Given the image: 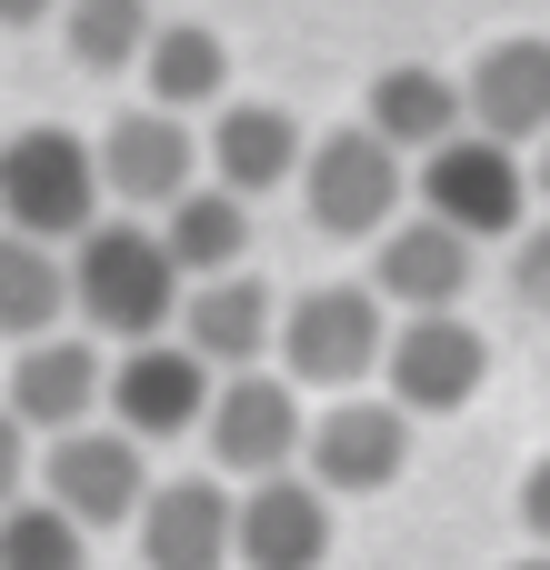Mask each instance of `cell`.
<instances>
[{
  "mask_svg": "<svg viewBox=\"0 0 550 570\" xmlns=\"http://www.w3.org/2000/svg\"><path fill=\"white\" fill-rule=\"evenodd\" d=\"M180 291H190V271L170 261V240L150 220H90L70 240V311L100 341H160Z\"/></svg>",
  "mask_w": 550,
  "mask_h": 570,
  "instance_id": "1",
  "label": "cell"
},
{
  "mask_svg": "<svg viewBox=\"0 0 550 570\" xmlns=\"http://www.w3.org/2000/svg\"><path fill=\"white\" fill-rule=\"evenodd\" d=\"M100 140L60 130V120H30L0 140V230H30V240H80L100 220Z\"/></svg>",
  "mask_w": 550,
  "mask_h": 570,
  "instance_id": "2",
  "label": "cell"
},
{
  "mask_svg": "<svg viewBox=\"0 0 550 570\" xmlns=\"http://www.w3.org/2000/svg\"><path fill=\"white\" fill-rule=\"evenodd\" d=\"M391 351V301L371 281H321L281 311V371L301 391H361Z\"/></svg>",
  "mask_w": 550,
  "mask_h": 570,
  "instance_id": "3",
  "label": "cell"
},
{
  "mask_svg": "<svg viewBox=\"0 0 550 570\" xmlns=\"http://www.w3.org/2000/svg\"><path fill=\"white\" fill-rule=\"evenodd\" d=\"M40 501H60L80 531H130L140 501H150V441H130L120 421L50 431V451H40Z\"/></svg>",
  "mask_w": 550,
  "mask_h": 570,
  "instance_id": "4",
  "label": "cell"
},
{
  "mask_svg": "<svg viewBox=\"0 0 550 570\" xmlns=\"http://www.w3.org/2000/svg\"><path fill=\"white\" fill-rule=\"evenodd\" d=\"M401 160H411V150H391L371 120L321 130L311 160H301V200H311V220H321L331 240H381V230L401 220Z\"/></svg>",
  "mask_w": 550,
  "mask_h": 570,
  "instance_id": "5",
  "label": "cell"
},
{
  "mask_svg": "<svg viewBox=\"0 0 550 570\" xmlns=\"http://www.w3.org/2000/svg\"><path fill=\"white\" fill-rule=\"evenodd\" d=\"M481 381H491V341H481L461 311H401V321H391L381 391H391L411 421H451V411H471Z\"/></svg>",
  "mask_w": 550,
  "mask_h": 570,
  "instance_id": "6",
  "label": "cell"
},
{
  "mask_svg": "<svg viewBox=\"0 0 550 570\" xmlns=\"http://www.w3.org/2000/svg\"><path fill=\"white\" fill-rule=\"evenodd\" d=\"M421 210H441V220H451V230H471V240H511V230H521V210H531L521 140L451 130L441 150H421Z\"/></svg>",
  "mask_w": 550,
  "mask_h": 570,
  "instance_id": "7",
  "label": "cell"
},
{
  "mask_svg": "<svg viewBox=\"0 0 550 570\" xmlns=\"http://www.w3.org/2000/svg\"><path fill=\"white\" fill-rule=\"evenodd\" d=\"M210 461L230 481H271V471H301L311 451V411H301V381L291 371H230L210 391V421H200Z\"/></svg>",
  "mask_w": 550,
  "mask_h": 570,
  "instance_id": "8",
  "label": "cell"
},
{
  "mask_svg": "<svg viewBox=\"0 0 550 570\" xmlns=\"http://www.w3.org/2000/svg\"><path fill=\"white\" fill-rule=\"evenodd\" d=\"M301 471L331 491V501H371L411 471V411L391 391H331V411L311 421V451Z\"/></svg>",
  "mask_w": 550,
  "mask_h": 570,
  "instance_id": "9",
  "label": "cell"
},
{
  "mask_svg": "<svg viewBox=\"0 0 550 570\" xmlns=\"http://www.w3.org/2000/svg\"><path fill=\"white\" fill-rule=\"evenodd\" d=\"M130 541H140V570H230V561H240V501H230V471L150 481Z\"/></svg>",
  "mask_w": 550,
  "mask_h": 570,
  "instance_id": "10",
  "label": "cell"
},
{
  "mask_svg": "<svg viewBox=\"0 0 550 570\" xmlns=\"http://www.w3.org/2000/svg\"><path fill=\"white\" fill-rule=\"evenodd\" d=\"M210 391H220V371H210L190 341H120V361H110V421H120L130 441H180V431H200V421H210Z\"/></svg>",
  "mask_w": 550,
  "mask_h": 570,
  "instance_id": "11",
  "label": "cell"
},
{
  "mask_svg": "<svg viewBox=\"0 0 550 570\" xmlns=\"http://www.w3.org/2000/svg\"><path fill=\"white\" fill-rule=\"evenodd\" d=\"M100 180H110V200H130V210H170L190 180H210V160H200V130H190L180 110L140 100V110H120V120L100 130Z\"/></svg>",
  "mask_w": 550,
  "mask_h": 570,
  "instance_id": "12",
  "label": "cell"
},
{
  "mask_svg": "<svg viewBox=\"0 0 550 570\" xmlns=\"http://www.w3.org/2000/svg\"><path fill=\"white\" fill-rule=\"evenodd\" d=\"M0 401L50 441V431H80L100 401H110V361L90 351V331H50V341H20L10 371H0Z\"/></svg>",
  "mask_w": 550,
  "mask_h": 570,
  "instance_id": "13",
  "label": "cell"
},
{
  "mask_svg": "<svg viewBox=\"0 0 550 570\" xmlns=\"http://www.w3.org/2000/svg\"><path fill=\"white\" fill-rule=\"evenodd\" d=\"M180 341H190L220 381H230V371H261V361L281 351V291L251 281V271H210V281L180 291Z\"/></svg>",
  "mask_w": 550,
  "mask_h": 570,
  "instance_id": "14",
  "label": "cell"
},
{
  "mask_svg": "<svg viewBox=\"0 0 550 570\" xmlns=\"http://www.w3.org/2000/svg\"><path fill=\"white\" fill-rule=\"evenodd\" d=\"M331 561V491L311 471L240 481V570H321Z\"/></svg>",
  "mask_w": 550,
  "mask_h": 570,
  "instance_id": "15",
  "label": "cell"
},
{
  "mask_svg": "<svg viewBox=\"0 0 550 570\" xmlns=\"http://www.w3.org/2000/svg\"><path fill=\"white\" fill-rule=\"evenodd\" d=\"M471 230H451L441 210H421V220H391L381 230V250H371V291L391 301V311H461V291H471Z\"/></svg>",
  "mask_w": 550,
  "mask_h": 570,
  "instance_id": "16",
  "label": "cell"
},
{
  "mask_svg": "<svg viewBox=\"0 0 550 570\" xmlns=\"http://www.w3.org/2000/svg\"><path fill=\"white\" fill-rule=\"evenodd\" d=\"M200 160H210V180H220V190L261 200V190L301 180L311 140H301V120H291L281 100H220V110H210V130H200Z\"/></svg>",
  "mask_w": 550,
  "mask_h": 570,
  "instance_id": "17",
  "label": "cell"
},
{
  "mask_svg": "<svg viewBox=\"0 0 550 570\" xmlns=\"http://www.w3.org/2000/svg\"><path fill=\"white\" fill-rule=\"evenodd\" d=\"M461 90H471V130H491V140H550V40L541 30L491 40L461 70Z\"/></svg>",
  "mask_w": 550,
  "mask_h": 570,
  "instance_id": "18",
  "label": "cell"
},
{
  "mask_svg": "<svg viewBox=\"0 0 550 570\" xmlns=\"http://www.w3.org/2000/svg\"><path fill=\"white\" fill-rule=\"evenodd\" d=\"M361 120L391 140V150H441L451 130H471V90L451 80V70H421V60H401V70H381L371 80V100H361Z\"/></svg>",
  "mask_w": 550,
  "mask_h": 570,
  "instance_id": "19",
  "label": "cell"
},
{
  "mask_svg": "<svg viewBox=\"0 0 550 570\" xmlns=\"http://www.w3.org/2000/svg\"><path fill=\"white\" fill-rule=\"evenodd\" d=\"M70 321V250L60 240H30V230H0V341H50Z\"/></svg>",
  "mask_w": 550,
  "mask_h": 570,
  "instance_id": "20",
  "label": "cell"
},
{
  "mask_svg": "<svg viewBox=\"0 0 550 570\" xmlns=\"http://www.w3.org/2000/svg\"><path fill=\"white\" fill-rule=\"evenodd\" d=\"M140 80H150L160 110H220L230 100V50H220L210 20H160L150 50H140Z\"/></svg>",
  "mask_w": 550,
  "mask_h": 570,
  "instance_id": "21",
  "label": "cell"
},
{
  "mask_svg": "<svg viewBox=\"0 0 550 570\" xmlns=\"http://www.w3.org/2000/svg\"><path fill=\"white\" fill-rule=\"evenodd\" d=\"M160 240H170V261H180L190 281L240 271V250H251V200H240V190H220V180H190V190L160 210Z\"/></svg>",
  "mask_w": 550,
  "mask_h": 570,
  "instance_id": "22",
  "label": "cell"
},
{
  "mask_svg": "<svg viewBox=\"0 0 550 570\" xmlns=\"http://www.w3.org/2000/svg\"><path fill=\"white\" fill-rule=\"evenodd\" d=\"M160 30V0H60V50L80 70H140Z\"/></svg>",
  "mask_w": 550,
  "mask_h": 570,
  "instance_id": "23",
  "label": "cell"
},
{
  "mask_svg": "<svg viewBox=\"0 0 550 570\" xmlns=\"http://www.w3.org/2000/svg\"><path fill=\"white\" fill-rule=\"evenodd\" d=\"M80 561H90V531L60 501H10L0 511V570H80Z\"/></svg>",
  "mask_w": 550,
  "mask_h": 570,
  "instance_id": "24",
  "label": "cell"
},
{
  "mask_svg": "<svg viewBox=\"0 0 550 570\" xmlns=\"http://www.w3.org/2000/svg\"><path fill=\"white\" fill-rule=\"evenodd\" d=\"M511 291L550 321V220H521V230H511Z\"/></svg>",
  "mask_w": 550,
  "mask_h": 570,
  "instance_id": "25",
  "label": "cell"
},
{
  "mask_svg": "<svg viewBox=\"0 0 550 570\" xmlns=\"http://www.w3.org/2000/svg\"><path fill=\"white\" fill-rule=\"evenodd\" d=\"M20 471H40V461H30V421L0 401V511L20 501Z\"/></svg>",
  "mask_w": 550,
  "mask_h": 570,
  "instance_id": "26",
  "label": "cell"
},
{
  "mask_svg": "<svg viewBox=\"0 0 550 570\" xmlns=\"http://www.w3.org/2000/svg\"><path fill=\"white\" fill-rule=\"evenodd\" d=\"M521 531H531V541L550 551V451L531 461V471H521Z\"/></svg>",
  "mask_w": 550,
  "mask_h": 570,
  "instance_id": "27",
  "label": "cell"
},
{
  "mask_svg": "<svg viewBox=\"0 0 550 570\" xmlns=\"http://www.w3.org/2000/svg\"><path fill=\"white\" fill-rule=\"evenodd\" d=\"M40 20H60V0H0V30H40Z\"/></svg>",
  "mask_w": 550,
  "mask_h": 570,
  "instance_id": "28",
  "label": "cell"
},
{
  "mask_svg": "<svg viewBox=\"0 0 550 570\" xmlns=\"http://www.w3.org/2000/svg\"><path fill=\"white\" fill-rule=\"evenodd\" d=\"M511 570H550V551H531V561H511Z\"/></svg>",
  "mask_w": 550,
  "mask_h": 570,
  "instance_id": "29",
  "label": "cell"
},
{
  "mask_svg": "<svg viewBox=\"0 0 550 570\" xmlns=\"http://www.w3.org/2000/svg\"><path fill=\"white\" fill-rule=\"evenodd\" d=\"M541 190H550V140H541Z\"/></svg>",
  "mask_w": 550,
  "mask_h": 570,
  "instance_id": "30",
  "label": "cell"
}]
</instances>
